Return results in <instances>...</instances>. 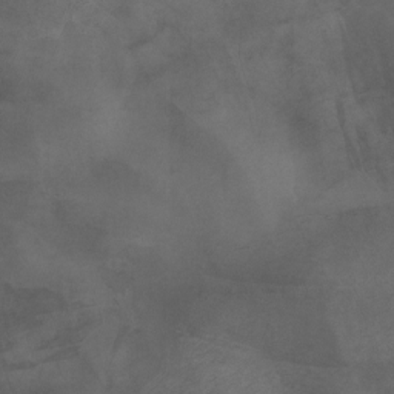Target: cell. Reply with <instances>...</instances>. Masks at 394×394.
I'll return each instance as SVG.
<instances>
[{"label": "cell", "mask_w": 394, "mask_h": 394, "mask_svg": "<svg viewBox=\"0 0 394 394\" xmlns=\"http://www.w3.org/2000/svg\"><path fill=\"white\" fill-rule=\"evenodd\" d=\"M337 119H339L340 130H342L344 139H345V149H346L348 161H350L353 168L362 170V162H360L359 151H358V148H356V145L353 143V139H351V136H350V130H348L346 111H345L344 105H342V102H340V101H337Z\"/></svg>", "instance_id": "obj_1"}]
</instances>
